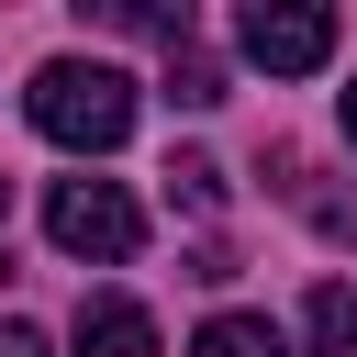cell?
<instances>
[{
  "mask_svg": "<svg viewBox=\"0 0 357 357\" xmlns=\"http://www.w3.org/2000/svg\"><path fill=\"white\" fill-rule=\"evenodd\" d=\"M22 112H33L45 145H67V156H112V145L134 134V78L100 67V56H56V67H33Z\"/></svg>",
  "mask_w": 357,
  "mask_h": 357,
  "instance_id": "6da1fadb",
  "label": "cell"
},
{
  "mask_svg": "<svg viewBox=\"0 0 357 357\" xmlns=\"http://www.w3.org/2000/svg\"><path fill=\"white\" fill-rule=\"evenodd\" d=\"M45 234H56V257L123 268V257L145 245V212H134L123 178H56V190H45Z\"/></svg>",
  "mask_w": 357,
  "mask_h": 357,
  "instance_id": "7a4b0ae2",
  "label": "cell"
},
{
  "mask_svg": "<svg viewBox=\"0 0 357 357\" xmlns=\"http://www.w3.org/2000/svg\"><path fill=\"white\" fill-rule=\"evenodd\" d=\"M234 45H245L268 78H312V67L335 56V11H324V0H245V11H234Z\"/></svg>",
  "mask_w": 357,
  "mask_h": 357,
  "instance_id": "3957f363",
  "label": "cell"
},
{
  "mask_svg": "<svg viewBox=\"0 0 357 357\" xmlns=\"http://www.w3.org/2000/svg\"><path fill=\"white\" fill-rule=\"evenodd\" d=\"M67 346H78V357H156V312L123 301V290H100V301H78Z\"/></svg>",
  "mask_w": 357,
  "mask_h": 357,
  "instance_id": "277c9868",
  "label": "cell"
},
{
  "mask_svg": "<svg viewBox=\"0 0 357 357\" xmlns=\"http://www.w3.org/2000/svg\"><path fill=\"white\" fill-rule=\"evenodd\" d=\"M301 335H312V357H357V290L324 279V290L301 301Z\"/></svg>",
  "mask_w": 357,
  "mask_h": 357,
  "instance_id": "5b68a950",
  "label": "cell"
},
{
  "mask_svg": "<svg viewBox=\"0 0 357 357\" xmlns=\"http://www.w3.org/2000/svg\"><path fill=\"white\" fill-rule=\"evenodd\" d=\"M190 357H290V335H279V324H268V312H212V324H201V346H190Z\"/></svg>",
  "mask_w": 357,
  "mask_h": 357,
  "instance_id": "8992f818",
  "label": "cell"
},
{
  "mask_svg": "<svg viewBox=\"0 0 357 357\" xmlns=\"http://www.w3.org/2000/svg\"><path fill=\"white\" fill-rule=\"evenodd\" d=\"M167 100H178V112H212V100H223V67L190 56V45H167Z\"/></svg>",
  "mask_w": 357,
  "mask_h": 357,
  "instance_id": "52a82bcc",
  "label": "cell"
},
{
  "mask_svg": "<svg viewBox=\"0 0 357 357\" xmlns=\"http://www.w3.org/2000/svg\"><path fill=\"white\" fill-rule=\"evenodd\" d=\"M167 190H178L190 212H212V201H223V167H212V156H167Z\"/></svg>",
  "mask_w": 357,
  "mask_h": 357,
  "instance_id": "ba28073f",
  "label": "cell"
},
{
  "mask_svg": "<svg viewBox=\"0 0 357 357\" xmlns=\"http://www.w3.org/2000/svg\"><path fill=\"white\" fill-rule=\"evenodd\" d=\"M0 357H45V335L33 324H0Z\"/></svg>",
  "mask_w": 357,
  "mask_h": 357,
  "instance_id": "9c48e42d",
  "label": "cell"
},
{
  "mask_svg": "<svg viewBox=\"0 0 357 357\" xmlns=\"http://www.w3.org/2000/svg\"><path fill=\"white\" fill-rule=\"evenodd\" d=\"M346 145H357V78H346Z\"/></svg>",
  "mask_w": 357,
  "mask_h": 357,
  "instance_id": "30bf717a",
  "label": "cell"
},
{
  "mask_svg": "<svg viewBox=\"0 0 357 357\" xmlns=\"http://www.w3.org/2000/svg\"><path fill=\"white\" fill-rule=\"evenodd\" d=\"M0 212H11V178H0Z\"/></svg>",
  "mask_w": 357,
  "mask_h": 357,
  "instance_id": "8fae6325",
  "label": "cell"
}]
</instances>
